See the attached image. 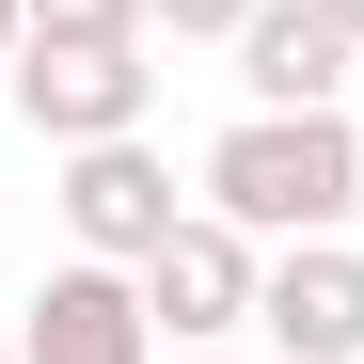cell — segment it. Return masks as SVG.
<instances>
[{
    "label": "cell",
    "instance_id": "cell-12",
    "mask_svg": "<svg viewBox=\"0 0 364 364\" xmlns=\"http://www.w3.org/2000/svg\"><path fill=\"white\" fill-rule=\"evenodd\" d=\"M317 16H348V32H364V0H317Z\"/></svg>",
    "mask_w": 364,
    "mask_h": 364
},
{
    "label": "cell",
    "instance_id": "cell-11",
    "mask_svg": "<svg viewBox=\"0 0 364 364\" xmlns=\"http://www.w3.org/2000/svg\"><path fill=\"white\" fill-rule=\"evenodd\" d=\"M159 364H237V348H159Z\"/></svg>",
    "mask_w": 364,
    "mask_h": 364
},
{
    "label": "cell",
    "instance_id": "cell-5",
    "mask_svg": "<svg viewBox=\"0 0 364 364\" xmlns=\"http://www.w3.org/2000/svg\"><path fill=\"white\" fill-rule=\"evenodd\" d=\"M16 364H159L143 269H111V254H64V269L16 301Z\"/></svg>",
    "mask_w": 364,
    "mask_h": 364
},
{
    "label": "cell",
    "instance_id": "cell-14",
    "mask_svg": "<svg viewBox=\"0 0 364 364\" xmlns=\"http://www.w3.org/2000/svg\"><path fill=\"white\" fill-rule=\"evenodd\" d=\"M348 127H364V95H348Z\"/></svg>",
    "mask_w": 364,
    "mask_h": 364
},
{
    "label": "cell",
    "instance_id": "cell-7",
    "mask_svg": "<svg viewBox=\"0 0 364 364\" xmlns=\"http://www.w3.org/2000/svg\"><path fill=\"white\" fill-rule=\"evenodd\" d=\"M348 64H364V32L317 16V0H254L237 16V111H348Z\"/></svg>",
    "mask_w": 364,
    "mask_h": 364
},
{
    "label": "cell",
    "instance_id": "cell-13",
    "mask_svg": "<svg viewBox=\"0 0 364 364\" xmlns=\"http://www.w3.org/2000/svg\"><path fill=\"white\" fill-rule=\"evenodd\" d=\"M0 364H16V317H0Z\"/></svg>",
    "mask_w": 364,
    "mask_h": 364
},
{
    "label": "cell",
    "instance_id": "cell-4",
    "mask_svg": "<svg viewBox=\"0 0 364 364\" xmlns=\"http://www.w3.org/2000/svg\"><path fill=\"white\" fill-rule=\"evenodd\" d=\"M174 222H191V191H174V159H159L143 127H127V143H64V237H80V254L143 269Z\"/></svg>",
    "mask_w": 364,
    "mask_h": 364
},
{
    "label": "cell",
    "instance_id": "cell-6",
    "mask_svg": "<svg viewBox=\"0 0 364 364\" xmlns=\"http://www.w3.org/2000/svg\"><path fill=\"white\" fill-rule=\"evenodd\" d=\"M254 333H269V364H364V254L348 237H285L269 285H254Z\"/></svg>",
    "mask_w": 364,
    "mask_h": 364
},
{
    "label": "cell",
    "instance_id": "cell-9",
    "mask_svg": "<svg viewBox=\"0 0 364 364\" xmlns=\"http://www.w3.org/2000/svg\"><path fill=\"white\" fill-rule=\"evenodd\" d=\"M237 16L254 0H143V32H174V48H237Z\"/></svg>",
    "mask_w": 364,
    "mask_h": 364
},
{
    "label": "cell",
    "instance_id": "cell-3",
    "mask_svg": "<svg viewBox=\"0 0 364 364\" xmlns=\"http://www.w3.org/2000/svg\"><path fill=\"white\" fill-rule=\"evenodd\" d=\"M254 285H269V237H237L222 206H191L143 254V317H159V348H237L254 333Z\"/></svg>",
    "mask_w": 364,
    "mask_h": 364
},
{
    "label": "cell",
    "instance_id": "cell-8",
    "mask_svg": "<svg viewBox=\"0 0 364 364\" xmlns=\"http://www.w3.org/2000/svg\"><path fill=\"white\" fill-rule=\"evenodd\" d=\"M32 32H80V48H127L143 0H32Z\"/></svg>",
    "mask_w": 364,
    "mask_h": 364
},
{
    "label": "cell",
    "instance_id": "cell-2",
    "mask_svg": "<svg viewBox=\"0 0 364 364\" xmlns=\"http://www.w3.org/2000/svg\"><path fill=\"white\" fill-rule=\"evenodd\" d=\"M0 95H16V127L64 159V143H127L143 111H159V64H143V32L127 48H80V32H32L16 64H0Z\"/></svg>",
    "mask_w": 364,
    "mask_h": 364
},
{
    "label": "cell",
    "instance_id": "cell-1",
    "mask_svg": "<svg viewBox=\"0 0 364 364\" xmlns=\"http://www.w3.org/2000/svg\"><path fill=\"white\" fill-rule=\"evenodd\" d=\"M191 206H222L237 237H348L364 222V127L348 111H237V127L206 143V174H191Z\"/></svg>",
    "mask_w": 364,
    "mask_h": 364
},
{
    "label": "cell",
    "instance_id": "cell-10",
    "mask_svg": "<svg viewBox=\"0 0 364 364\" xmlns=\"http://www.w3.org/2000/svg\"><path fill=\"white\" fill-rule=\"evenodd\" d=\"M16 48H32V0H0V64H16Z\"/></svg>",
    "mask_w": 364,
    "mask_h": 364
}]
</instances>
